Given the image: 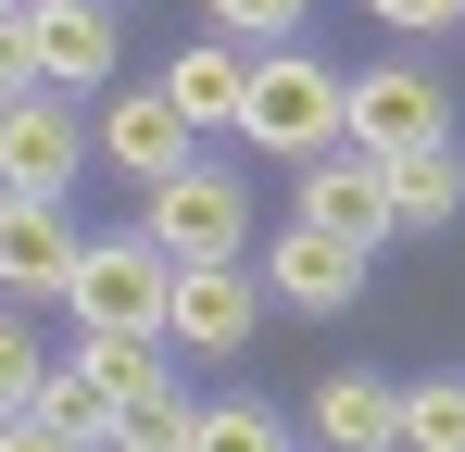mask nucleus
Returning a JSON list of instances; mask_svg holds the SVG:
<instances>
[{"label": "nucleus", "instance_id": "1", "mask_svg": "<svg viewBox=\"0 0 465 452\" xmlns=\"http://www.w3.org/2000/svg\"><path fill=\"white\" fill-rule=\"evenodd\" d=\"M239 139L277 151V163H314V151L340 139V75L314 64L302 38H264L252 51V88H239Z\"/></svg>", "mask_w": 465, "mask_h": 452}, {"label": "nucleus", "instance_id": "2", "mask_svg": "<svg viewBox=\"0 0 465 452\" xmlns=\"http://www.w3.org/2000/svg\"><path fill=\"white\" fill-rule=\"evenodd\" d=\"M139 239H152L163 264H214V251H252V189H239L227 163H176V176H152V214H139Z\"/></svg>", "mask_w": 465, "mask_h": 452}, {"label": "nucleus", "instance_id": "3", "mask_svg": "<svg viewBox=\"0 0 465 452\" xmlns=\"http://www.w3.org/2000/svg\"><path fill=\"white\" fill-rule=\"evenodd\" d=\"M340 139L352 151H428V139H453V88L428 64H365V75H340Z\"/></svg>", "mask_w": 465, "mask_h": 452}, {"label": "nucleus", "instance_id": "4", "mask_svg": "<svg viewBox=\"0 0 465 452\" xmlns=\"http://www.w3.org/2000/svg\"><path fill=\"white\" fill-rule=\"evenodd\" d=\"M163 264L139 226H114V239H76V277H64V301H76V339L88 327H139V339H163Z\"/></svg>", "mask_w": 465, "mask_h": 452}, {"label": "nucleus", "instance_id": "5", "mask_svg": "<svg viewBox=\"0 0 465 452\" xmlns=\"http://www.w3.org/2000/svg\"><path fill=\"white\" fill-rule=\"evenodd\" d=\"M252 327H264V277H252L239 251L163 277V339H189V352H252Z\"/></svg>", "mask_w": 465, "mask_h": 452}, {"label": "nucleus", "instance_id": "6", "mask_svg": "<svg viewBox=\"0 0 465 452\" xmlns=\"http://www.w3.org/2000/svg\"><path fill=\"white\" fill-rule=\"evenodd\" d=\"M88 163V126L64 88H25V101H0V189H38V201H64Z\"/></svg>", "mask_w": 465, "mask_h": 452}, {"label": "nucleus", "instance_id": "7", "mask_svg": "<svg viewBox=\"0 0 465 452\" xmlns=\"http://www.w3.org/2000/svg\"><path fill=\"white\" fill-rule=\"evenodd\" d=\"M252 277H264V301H290V314H352V301H365V251L290 214L277 239H264V264H252Z\"/></svg>", "mask_w": 465, "mask_h": 452}, {"label": "nucleus", "instance_id": "8", "mask_svg": "<svg viewBox=\"0 0 465 452\" xmlns=\"http://www.w3.org/2000/svg\"><path fill=\"white\" fill-rule=\"evenodd\" d=\"M302 226H327V239H352V251H378V239H402L390 226V176H378V151H352V139H327L302 163V201H290Z\"/></svg>", "mask_w": 465, "mask_h": 452}, {"label": "nucleus", "instance_id": "9", "mask_svg": "<svg viewBox=\"0 0 465 452\" xmlns=\"http://www.w3.org/2000/svg\"><path fill=\"white\" fill-rule=\"evenodd\" d=\"M76 239H88V226L64 214V201L0 189V301H64V277H76Z\"/></svg>", "mask_w": 465, "mask_h": 452}, {"label": "nucleus", "instance_id": "10", "mask_svg": "<svg viewBox=\"0 0 465 452\" xmlns=\"http://www.w3.org/2000/svg\"><path fill=\"white\" fill-rule=\"evenodd\" d=\"M25 51H38V88H101L114 75V13L101 0H25Z\"/></svg>", "mask_w": 465, "mask_h": 452}, {"label": "nucleus", "instance_id": "11", "mask_svg": "<svg viewBox=\"0 0 465 452\" xmlns=\"http://www.w3.org/2000/svg\"><path fill=\"white\" fill-rule=\"evenodd\" d=\"M239 88H252V38H227V25L163 64V101L189 113V139H239Z\"/></svg>", "mask_w": 465, "mask_h": 452}, {"label": "nucleus", "instance_id": "12", "mask_svg": "<svg viewBox=\"0 0 465 452\" xmlns=\"http://www.w3.org/2000/svg\"><path fill=\"white\" fill-rule=\"evenodd\" d=\"M189 151H202V139H189V113H176L163 88H126V101L101 113V163H126L139 189H152V176H176Z\"/></svg>", "mask_w": 465, "mask_h": 452}, {"label": "nucleus", "instance_id": "13", "mask_svg": "<svg viewBox=\"0 0 465 452\" xmlns=\"http://www.w3.org/2000/svg\"><path fill=\"white\" fill-rule=\"evenodd\" d=\"M314 440L327 452H402V389H390V377H327V389H314Z\"/></svg>", "mask_w": 465, "mask_h": 452}, {"label": "nucleus", "instance_id": "14", "mask_svg": "<svg viewBox=\"0 0 465 452\" xmlns=\"http://www.w3.org/2000/svg\"><path fill=\"white\" fill-rule=\"evenodd\" d=\"M378 176H390V226H453V214H465V151H453V139L390 151Z\"/></svg>", "mask_w": 465, "mask_h": 452}, {"label": "nucleus", "instance_id": "15", "mask_svg": "<svg viewBox=\"0 0 465 452\" xmlns=\"http://www.w3.org/2000/svg\"><path fill=\"white\" fill-rule=\"evenodd\" d=\"M76 365H88L101 402H139V389H163V339H139V327H88Z\"/></svg>", "mask_w": 465, "mask_h": 452}, {"label": "nucleus", "instance_id": "16", "mask_svg": "<svg viewBox=\"0 0 465 452\" xmlns=\"http://www.w3.org/2000/svg\"><path fill=\"white\" fill-rule=\"evenodd\" d=\"M25 415H38V427H64L76 452H101V440H114V402L88 389V365H38V389H25Z\"/></svg>", "mask_w": 465, "mask_h": 452}, {"label": "nucleus", "instance_id": "17", "mask_svg": "<svg viewBox=\"0 0 465 452\" xmlns=\"http://www.w3.org/2000/svg\"><path fill=\"white\" fill-rule=\"evenodd\" d=\"M189 415H202V402L163 377V389H139V402H114V440L101 452H189Z\"/></svg>", "mask_w": 465, "mask_h": 452}, {"label": "nucleus", "instance_id": "18", "mask_svg": "<svg viewBox=\"0 0 465 452\" xmlns=\"http://www.w3.org/2000/svg\"><path fill=\"white\" fill-rule=\"evenodd\" d=\"M189 452H302V440L277 402H214V415H189Z\"/></svg>", "mask_w": 465, "mask_h": 452}, {"label": "nucleus", "instance_id": "19", "mask_svg": "<svg viewBox=\"0 0 465 452\" xmlns=\"http://www.w3.org/2000/svg\"><path fill=\"white\" fill-rule=\"evenodd\" d=\"M402 452H465V377H415L402 389Z\"/></svg>", "mask_w": 465, "mask_h": 452}, {"label": "nucleus", "instance_id": "20", "mask_svg": "<svg viewBox=\"0 0 465 452\" xmlns=\"http://www.w3.org/2000/svg\"><path fill=\"white\" fill-rule=\"evenodd\" d=\"M202 13H214L227 38H252V51H264V38H302V25H314V0H202Z\"/></svg>", "mask_w": 465, "mask_h": 452}, {"label": "nucleus", "instance_id": "21", "mask_svg": "<svg viewBox=\"0 0 465 452\" xmlns=\"http://www.w3.org/2000/svg\"><path fill=\"white\" fill-rule=\"evenodd\" d=\"M25 389H38V339H25V314L0 301V415H25Z\"/></svg>", "mask_w": 465, "mask_h": 452}, {"label": "nucleus", "instance_id": "22", "mask_svg": "<svg viewBox=\"0 0 465 452\" xmlns=\"http://www.w3.org/2000/svg\"><path fill=\"white\" fill-rule=\"evenodd\" d=\"M25 88H38V51H25V0H13L0 13V101H25Z\"/></svg>", "mask_w": 465, "mask_h": 452}, {"label": "nucleus", "instance_id": "23", "mask_svg": "<svg viewBox=\"0 0 465 452\" xmlns=\"http://www.w3.org/2000/svg\"><path fill=\"white\" fill-rule=\"evenodd\" d=\"M365 13H378V25H402V38H440L465 0H365Z\"/></svg>", "mask_w": 465, "mask_h": 452}, {"label": "nucleus", "instance_id": "24", "mask_svg": "<svg viewBox=\"0 0 465 452\" xmlns=\"http://www.w3.org/2000/svg\"><path fill=\"white\" fill-rule=\"evenodd\" d=\"M0 452H76L64 427H38V415H0Z\"/></svg>", "mask_w": 465, "mask_h": 452}, {"label": "nucleus", "instance_id": "25", "mask_svg": "<svg viewBox=\"0 0 465 452\" xmlns=\"http://www.w3.org/2000/svg\"><path fill=\"white\" fill-rule=\"evenodd\" d=\"M0 13H13V0H0Z\"/></svg>", "mask_w": 465, "mask_h": 452}]
</instances>
